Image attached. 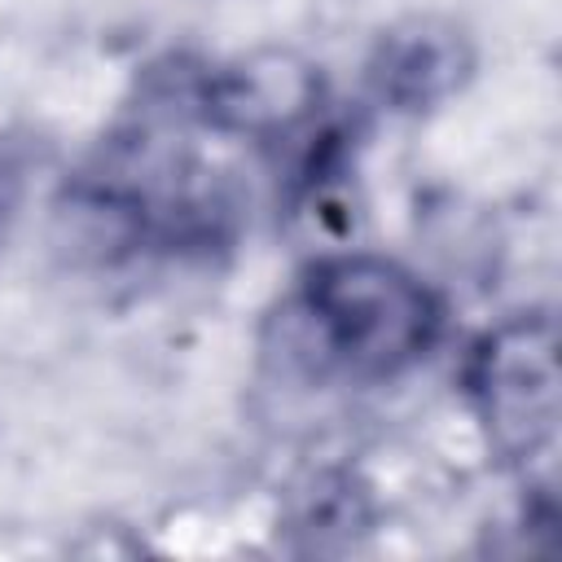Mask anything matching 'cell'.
Wrapping results in <instances>:
<instances>
[{
	"mask_svg": "<svg viewBox=\"0 0 562 562\" xmlns=\"http://www.w3.org/2000/svg\"><path fill=\"white\" fill-rule=\"evenodd\" d=\"M470 404L509 461L549 465L558 448V334L553 316L522 312L483 334L465 364Z\"/></svg>",
	"mask_w": 562,
	"mask_h": 562,
	"instance_id": "2",
	"label": "cell"
},
{
	"mask_svg": "<svg viewBox=\"0 0 562 562\" xmlns=\"http://www.w3.org/2000/svg\"><path fill=\"white\" fill-rule=\"evenodd\" d=\"M443 334L439 294L400 259L351 250L316 259L277 312L285 364L316 382H391Z\"/></svg>",
	"mask_w": 562,
	"mask_h": 562,
	"instance_id": "1",
	"label": "cell"
},
{
	"mask_svg": "<svg viewBox=\"0 0 562 562\" xmlns=\"http://www.w3.org/2000/svg\"><path fill=\"white\" fill-rule=\"evenodd\" d=\"M9 211H13V176H9V167H4V158H0V237H4Z\"/></svg>",
	"mask_w": 562,
	"mask_h": 562,
	"instance_id": "4",
	"label": "cell"
},
{
	"mask_svg": "<svg viewBox=\"0 0 562 562\" xmlns=\"http://www.w3.org/2000/svg\"><path fill=\"white\" fill-rule=\"evenodd\" d=\"M465 44L452 31H435V26H413L404 35H395L382 48V61L373 66L378 92L395 105H426L439 101L443 92H452L465 75Z\"/></svg>",
	"mask_w": 562,
	"mask_h": 562,
	"instance_id": "3",
	"label": "cell"
}]
</instances>
